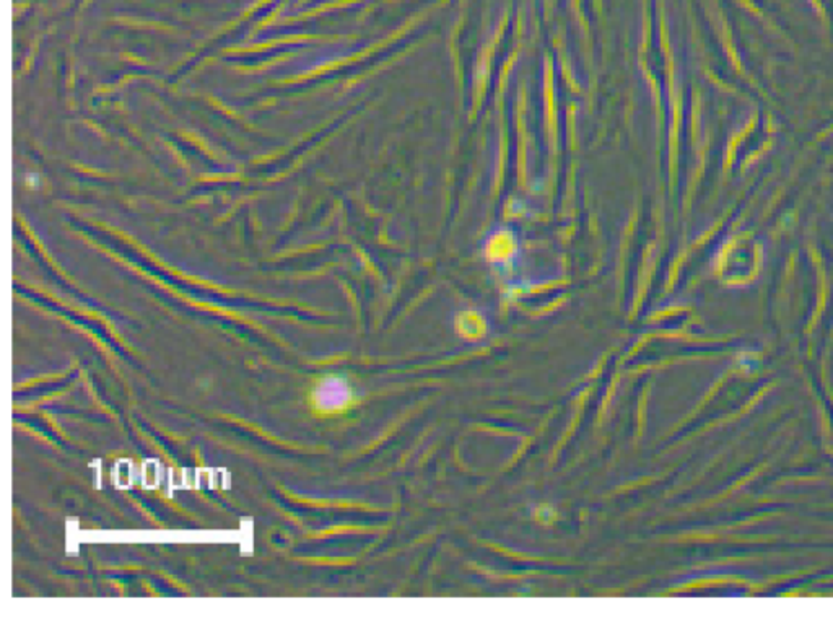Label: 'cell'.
<instances>
[{
  "mask_svg": "<svg viewBox=\"0 0 833 617\" xmlns=\"http://www.w3.org/2000/svg\"><path fill=\"white\" fill-rule=\"evenodd\" d=\"M350 400V389L340 379H328L316 389V404L324 410L344 408Z\"/></svg>",
  "mask_w": 833,
  "mask_h": 617,
  "instance_id": "6da1fadb",
  "label": "cell"
}]
</instances>
